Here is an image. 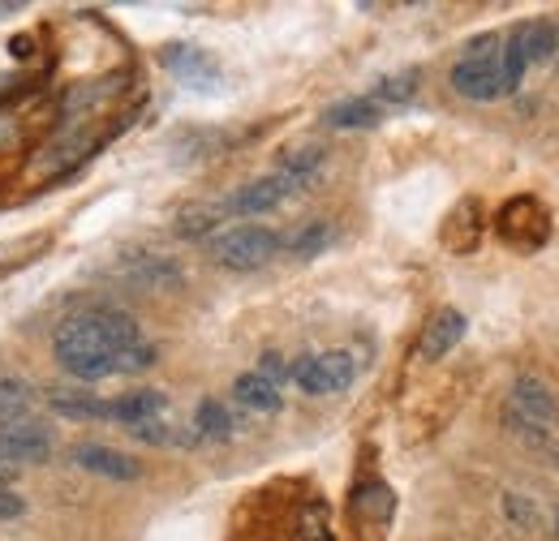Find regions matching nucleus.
Returning a JSON list of instances; mask_svg holds the SVG:
<instances>
[{
  "label": "nucleus",
  "mask_w": 559,
  "mask_h": 541,
  "mask_svg": "<svg viewBox=\"0 0 559 541\" xmlns=\"http://www.w3.org/2000/svg\"><path fill=\"white\" fill-rule=\"evenodd\" d=\"M134 344H142L139 323L130 314L112 310V305H95V310L70 314L52 336L57 361L82 383L112 378L117 374V357L126 348H134Z\"/></svg>",
  "instance_id": "f257e3e1"
},
{
  "label": "nucleus",
  "mask_w": 559,
  "mask_h": 541,
  "mask_svg": "<svg viewBox=\"0 0 559 541\" xmlns=\"http://www.w3.org/2000/svg\"><path fill=\"white\" fill-rule=\"evenodd\" d=\"M499 52H503V39H499V35H483L478 44H469L465 57H461L456 69H452V86H456V95L478 99V104L499 99V95H503Z\"/></svg>",
  "instance_id": "f03ea898"
},
{
  "label": "nucleus",
  "mask_w": 559,
  "mask_h": 541,
  "mask_svg": "<svg viewBox=\"0 0 559 541\" xmlns=\"http://www.w3.org/2000/svg\"><path fill=\"white\" fill-rule=\"evenodd\" d=\"M211 254L219 267L233 270H254L263 263H272L280 254V237L272 228H259V224H241V228H228L224 237L211 241Z\"/></svg>",
  "instance_id": "7ed1b4c3"
},
{
  "label": "nucleus",
  "mask_w": 559,
  "mask_h": 541,
  "mask_svg": "<svg viewBox=\"0 0 559 541\" xmlns=\"http://www.w3.org/2000/svg\"><path fill=\"white\" fill-rule=\"evenodd\" d=\"M288 374L306 396H332V392H345L353 383L357 361L349 352H319V357H301Z\"/></svg>",
  "instance_id": "20e7f679"
},
{
  "label": "nucleus",
  "mask_w": 559,
  "mask_h": 541,
  "mask_svg": "<svg viewBox=\"0 0 559 541\" xmlns=\"http://www.w3.org/2000/svg\"><path fill=\"white\" fill-rule=\"evenodd\" d=\"M48 456H52V430L39 425L35 417L0 425V465L4 469H13V465H44Z\"/></svg>",
  "instance_id": "39448f33"
},
{
  "label": "nucleus",
  "mask_w": 559,
  "mask_h": 541,
  "mask_svg": "<svg viewBox=\"0 0 559 541\" xmlns=\"http://www.w3.org/2000/svg\"><path fill=\"white\" fill-rule=\"evenodd\" d=\"M508 412L512 417H521V421H530V425H556L559 421V400L556 392L543 383V378H534V374H521L516 383H512V396H508Z\"/></svg>",
  "instance_id": "423d86ee"
},
{
  "label": "nucleus",
  "mask_w": 559,
  "mask_h": 541,
  "mask_svg": "<svg viewBox=\"0 0 559 541\" xmlns=\"http://www.w3.org/2000/svg\"><path fill=\"white\" fill-rule=\"evenodd\" d=\"M288 194H297V185L276 172V177H259V181L233 190L228 199H219V211L224 215H263V211H276Z\"/></svg>",
  "instance_id": "0eeeda50"
},
{
  "label": "nucleus",
  "mask_w": 559,
  "mask_h": 541,
  "mask_svg": "<svg viewBox=\"0 0 559 541\" xmlns=\"http://www.w3.org/2000/svg\"><path fill=\"white\" fill-rule=\"evenodd\" d=\"M117 279L130 284V288H142V292H168V288L186 284V275L173 259H155V254H139V259L117 263Z\"/></svg>",
  "instance_id": "6e6552de"
},
{
  "label": "nucleus",
  "mask_w": 559,
  "mask_h": 541,
  "mask_svg": "<svg viewBox=\"0 0 559 541\" xmlns=\"http://www.w3.org/2000/svg\"><path fill=\"white\" fill-rule=\"evenodd\" d=\"M70 460L82 469V473L108 477V481H134L142 473V465L134 456H121L112 447H99V443H73Z\"/></svg>",
  "instance_id": "1a4fd4ad"
},
{
  "label": "nucleus",
  "mask_w": 559,
  "mask_h": 541,
  "mask_svg": "<svg viewBox=\"0 0 559 541\" xmlns=\"http://www.w3.org/2000/svg\"><path fill=\"white\" fill-rule=\"evenodd\" d=\"M465 336V314H456V310H443L430 327H426V336H421V361H439L443 352H452L456 344Z\"/></svg>",
  "instance_id": "9d476101"
},
{
  "label": "nucleus",
  "mask_w": 559,
  "mask_h": 541,
  "mask_svg": "<svg viewBox=\"0 0 559 541\" xmlns=\"http://www.w3.org/2000/svg\"><path fill=\"white\" fill-rule=\"evenodd\" d=\"M168 408V396L164 392H130L121 400H112V421L121 425H142V421H159Z\"/></svg>",
  "instance_id": "9b49d317"
},
{
  "label": "nucleus",
  "mask_w": 559,
  "mask_h": 541,
  "mask_svg": "<svg viewBox=\"0 0 559 541\" xmlns=\"http://www.w3.org/2000/svg\"><path fill=\"white\" fill-rule=\"evenodd\" d=\"M379 117H383V108H379L370 95H366V99L357 95V99H341V104H332L323 121H328L332 130H370V125H379Z\"/></svg>",
  "instance_id": "f8f14e48"
},
{
  "label": "nucleus",
  "mask_w": 559,
  "mask_h": 541,
  "mask_svg": "<svg viewBox=\"0 0 559 541\" xmlns=\"http://www.w3.org/2000/svg\"><path fill=\"white\" fill-rule=\"evenodd\" d=\"M48 405H52V412L73 417V421H112V400H99L86 392H52Z\"/></svg>",
  "instance_id": "ddd939ff"
},
{
  "label": "nucleus",
  "mask_w": 559,
  "mask_h": 541,
  "mask_svg": "<svg viewBox=\"0 0 559 541\" xmlns=\"http://www.w3.org/2000/svg\"><path fill=\"white\" fill-rule=\"evenodd\" d=\"M512 39L521 44L525 65H538V61H547L551 52H559L556 26H551V22H525V26H516V31H512Z\"/></svg>",
  "instance_id": "4468645a"
},
{
  "label": "nucleus",
  "mask_w": 559,
  "mask_h": 541,
  "mask_svg": "<svg viewBox=\"0 0 559 541\" xmlns=\"http://www.w3.org/2000/svg\"><path fill=\"white\" fill-rule=\"evenodd\" d=\"M233 396L246 408H254V412H276V408L284 405V400H280V387L267 383L259 370H254V374H241V378L233 383Z\"/></svg>",
  "instance_id": "2eb2a0df"
},
{
  "label": "nucleus",
  "mask_w": 559,
  "mask_h": 541,
  "mask_svg": "<svg viewBox=\"0 0 559 541\" xmlns=\"http://www.w3.org/2000/svg\"><path fill=\"white\" fill-rule=\"evenodd\" d=\"M31 421V383L17 374H0V425Z\"/></svg>",
  "instance_id": "dca6fc26"
},
{
  "label": "nucleus",
  "mask_w": 559,
  "mask_h": 541,
  "mask_svg": "<svg viewBox=\"0 0 559 541\" xmlns=\"http://www.w3.org/2000/svg\"><path fill=\"white\" fill-rule=\"evenodd\" d=\"M194 425H199L203 438H215V443H224L233 434V417H228V408L219 405V400H203L199 412H194Z\"/></svg>",
  "instance_id": "f3484780"
},
{
  "label": "nucleus",
  "mask_w": 559,
  "mask_h": 541,
  "mask_svg": "<svg viewBox=\"0 0 559 541\" xmlns=\"http://www.w3.org/2000/svg\"><path fill=\"white\" fill-rule=\"evenodd\" d=\"M414 91H418V69L396 73V77H383L370 99H374V104H405V99H414Z\"/></svg>",
  "instance_id": "a211bd4d"
},
{
  "label": "nucleus",
  "mask_w": 559,
  "mask_h": 541,
  "mask_svg": "<svg viewBox=\"0 0 559 541\" xmlns=\"http://www.w3.org/2000/svg\"><path fill=\"white\" fill-rule=\"evenodd\" d=\"M224 219V211H219V203H211V206H190L181 219H177V232L181 237H207L211 228Z\"/></svg>",
  "instance_id": "6ab92c4d"
},
{
  "label": "nucleus",
  "mask_w": 559,
  "mask_h": 541,
  "mask_svg": "<svg viewBox=\"0 0 559 541\" xmlns=\"http://www.w3.org/2000/svg\"><path fill=\"white\" fill-rule=\"evenodd\" d=\"M328 241H332V228H328V224H310V228H301V232L288 241V250H293L297 259H314Z\"/></svg>",
  "instance_id": "aec40b11"
},
{
  "label": "nucleus",
  "mask_w": 559,
  "mask_h": 541,
  "mask_svg": "<svg viewBox=\"0 0 559 541\" xmlns=\"http://www.w3.org/2000/svg\"><path fill=\"white\" fill-rule=\"evenodd\" d=\"M164 61L177 69L181 77H203V73H211L207 57H203V52H194V48H168V57H164Z\"/></svg>",
  "instance_id": "412c9836"
},
{
  "label": "nucleus",
  "mask_w": 559,
  "mask_h": 541,
  "mask_svg": "<svg viewBox=\"0 0 559 541\" xmlns=\"http://www.w3.org/2000/svg\"><path fill=\"white\" fill-rule=\"evenodd\" d=\"M155 365V348L142 339L134 348H126L121 357H117V374H142V370H151Z\"/></svg>",
  "instance_id": "4be33fe9"
},
{
  "label": "nucleus",
  "mask_w": 559,
  "mask_h": 541,
  "mask_svg": "<svg viewBox=\"0 0 559 541\" xmlns=\"http://www.w3.org/2000/svg\"><path fill=\"white\" fill-rule=\"evenodd\" d=\"M130 434L142 438V443H168V425H164V421H142V425H130Z\"/></svg>",
  "instance_id": "5701e85b"
},
{
  "label": "nucleus",
  "mask_w": 559,
  "mask_h": 541,
  "mask_svg": "<svg viewBox=\"0 0 559 541\" xmlns=\"http://www.w3.org/2000/svg\"><path fill=\"white\" fill-rule=\"evenodd\" d=\"M22 512H26L22 494H13L9 485H0V520H13V516H22Z\"/></svg>",
  "instance_id": "b1692460"
},
{
  "label": "nucleus",
  "mask_w": 559,
  "mask_h": 541,
  "mask_svg": "<svg viewBox=\"0 0 559 541\" xmlns=\"http://www.w3.org/2000/svg\"><path fill=\"white\" fill-rule=\"evenodd\" d=\"M259 374H263L267 383H280V378H284L288 370H284V361H280L276 352H267V357H263V365H259Z\"/></svg>",
  "instance_id": "393cba45"
},
{
  "label": "nucleus",
  "mask_w": 559,
  "mask_h": 541,
  "mask_svg": "<svg viewBox=\"0 0 559 541\" xmlns=\"http://www.w3.org/2000/svg\"><path fill=\"white\" fill-rule=\"evenodd\" d=\"M9 13H17V4H13V0H4V4H0V17H9Z\"/></svg>",
  "instance_id": "a878e982"
},
{
  "label": "nucleus",
  "mask_w": 559,
  "mask_h": 541,
  "mask_svg": "<svg viewBox=\"0 0 559 541\" xmlns=\"http://www.w3.org/2000/svg\"><path fill=\"white\" fill-rule=\"evenodd\" d=\"M0 485H9V469L4 465H0Z\"/></svg>",
  "instance_id": "bb28decb"
},
{
  "label": "nucleus",
  "mask_w": 559,
  "mask_h": 541,
  "mask_svg": "<svg viewBox=\"0 0 559 541\" xmlns=\"http://www.w3.org/2000/svg\"><path fill=\"white\" fill-rule=\"evenodd\" d=\"M556 538H559V512H556Z\"/></svg>",
  "instance_id": "cd10ccee"
}]
</instances>
